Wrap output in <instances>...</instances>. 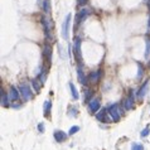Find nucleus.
I'll return each mask as SVG.
<instances>
[{"label": "nucleus", "mask_w": 150, "mask_h": 150, "mask_svg": "<svg viewBox=\"0 0 150 150\" xmlns=\"http://www.w3.org/2000/svg\"><path fill=\"white\" fill-rule=\"evenodd\" d=\"M90 14H91V10L88 9V8H82L81 10H78V13L76 14V18H74V28L77 29V27L81 25Z\"/></svg>", "instance_id": "1"}, {"label": "nucleus", "mask_w": 150, "mask_h": 150, "mask_svg": "<svg viewBox=\"0 0 150 150\" xmlns=\"http://www.w3.org/2000/svg\"><path fill=\"white\" fill-rule=\"evenodd\" d=\"M71 20H72V14L68 13L67 16L64 18V22L62 24V38L64 40H69V27H71Z\"/></svg>", "instance_id": "2"}, {"label": "nucleus", "mask_w": 150, "mask_h": 150, "mask_svg": "<svg viewBox=\"0 0 150 150\" xmlns=\"http://www.w3.org/2000/svg\"><path fill=\"white\" fill-rule=\"evenodd\" d=\"M18 88L20 91V96L23 97L24 101H30V100L33 98V92H32L30 87H29L27 83H20Z\"/></svg>", "instance_id": "3"}, {"label": "nucleus", "mask_w": 150, "mask_h": 150, "mask_svg": "<svg viewBox=\"0 0 150 150\" xmlns=\"http://www.w3.org/2000/svg\"><path fill=\"white\" fill-rule=\"evenodd\" d=\"M73 53H74V57L78 63H82V52H81V44H82V40L80 37H76L73 39Z\"/></svg>", "instance_id": "4"}, {"label": "nucleus", "mask_w": 150, "mask_h": 150, "mask_svg": "<svg viewBox=\"0 0 150 150\" xmlns=\"http://www.w3.org/2000/svg\"><path fill=\"white\" fill-rule=\"evenodd\" d=\"M107 110H109V114L111 116L112 121H114V122L120 121V119H121V111H120V107H119L117 103H114V105H111Z\"/></svg>", "instance_id": "5"}, {"label": "nucleus", "mask_w": 150, "mask_h": 150, "mask_svg": "<svg viewBox=\"0 0 150 150\" xmlns=\"http://www.w3.org/2000/svg\"><path fill=\"white\" fill-rule=\"evenodd\" d=\"M42 24H43L45 34H47V37H49L51 35V32H52V28H53V23H52L51 18H49V15H47V16L44 15L43 18H42Z\"/></svg>", "instance_id": "6"}, {"label": "nucleus", "mask_w": 150, "mask_h": 150, "mask_svg": "<svg viewBox=\"0 0 150 150\" xmlns=\"http://www.w3.org/2000/svg\"><path fill=\"white\" fill-rule=\"evenodd\" d=\"M100 109H101V102H100L98 97H93L91 101H88V110L92 114H97Z\"/></svg>", "instance_id": "7"}, {"label": "nucleus", "mask_w": 150, "mask_h": 150, "mask_svg": "<svg viewBox=\"0 0 150 150\" xmlns=\"http://www.w3.org/2000/svg\"><path fill=\"white\" fill-rule=\"evenodd\" d=\"M109 110L107 109H100V111L96 114V119L101 122H111V120L109 119Z\"/></svg>", "instance_id": "8"}, {"label": "nucleus", "mask_w": 150, "mask_h": 150, "mask_svg": "<svg viewBox=\"0 0 150 150\" xmlns=\"http://www.w3.org/2000/svg\"><path fill=\"white\" fill-rule=\"evenodd\" d=\"M52 45L49 43H45L44 47H43V56H44V59L48 62V64L52 63Z\"/></svg>", "instance_id": "9"}, {"label": "nucleus", "mask_w": 150, "mask_h": 150, "mask_svg": "<svg viewBox=\"0 0 150 150\" xmlns=\"http://www.w3.org/2000/svg\"><path fill=\"white\" fill-rule=\"evenodd\" d=\"M53 137H54V140L57 141V143H64L68 137V134L64 132L63 130H54V132H53Z\"/></svg>", "instance_id": "10"}, {"label": "nucleus", "mask_w": 150, "mask_h": 150, "mask_svg": "<svg viewBox=\"0 0 150 150\" xmlns=\"http://www.w3.org/2000/svg\"><path fill=\"white\" fill-rule=\"evenodd\" d=\"M134 105H135V101H134V92H132V90H130L129 97L125 98V101H124V107H125V110H126V111H129V110H131L132 107H134Z\"/></svg>", "instance_id": "11"}, {"label": "nucleus", "mask_w": 150, "mask_h": 150, "mask_svg": "<svg viewBox=\"0 0 150 150\" xmlns=\"http://www.w3.org/2000/svg\"><path fill=\"white\" fill-rule=\"evenodd\" d=\"M148 88H149V80L145 81L143 85L140 86V88L137 90V92H136V98H137V100H143L144 96H145V93L148 92Z\"/></svg>", "instance_id": "12"}, {"label": "nucleus", "mask_w": 150, "mask_h": 150, "mask_svg": "<svg viewBox=\"0 0 150 150\" xmlns=\"http://www.w3.org/2000/svg\"><path fill=\"white\" fill-rule=\"evenodd\" d=\"M19 96H20V91L19 88H16L15 86H11L10 87V91H9V98L11 102H16L19 100Z\"/></svg>", "instance_id": "13"}, {"label": "nucleus", "mask_w": 150, "mask_h": 150, "mask_svg": "<svg viewBox=\"0 0 150 150\" xmlns=\"http://www.w3.org/2000/svg\"><path fill=\"white\" fill-rule=\"evenodd\" d=\"M76 72H77L78 81H80L82 85H86L87 78H86V76H85V73H83V66H82V63H78V66L76 67Z\"/></svg>", "instance_id": "14"}, {"label": "nucleus", "mask_w": 150, "mask_h": 150, "mask_svg": "<svg viewBox=\"0 0 150 150\" xmlns=\"http://www.w3.org/2000/svg\"><path fill=\"white\" fill-rule=\"evenodd\" d=\"M102 77V72L101 71H92V72L90 73V76H88V80L90 82H92V83H96V82H98L100 81V78Z\"/></svg>", "instance_id": "15"}, {"label": "nucleus", "mask_w": 150, "mask_h": 150, "mask_svg": "<svg viewBox=\"0 0 150 150\" xmlns=\"http://www.w3.org/2000/svg\"><path fill=\"white\" fill-rule=\"evenodd\" d=\"M51 111H52V101L51 100H47L43 105V115L47 117V116L51 115Z\"/></svg>", "instance_id": "16"}, {"label": "nucleus", "mask_w": 150, "mask_h": 150, "mask_svg": "<svg viewBox=\"0 0 150 150\" xmlns=\"http://www.w3.org/2000/svg\"><path fill=\"white\" fill-rule=\"evenodd\" d=\"M42 8H43V11L47 15L51 14V10H52V6H51V0H43L42 3Z\"/></svg>", "instance_id": "17"}, {"label": "nucleus", "mask_w": 150, "mask_h": 150, "mask_svg": "<svg viewBox=\"0 0 150 150\" xmlns=\"http://www.w3.org/2000/svg\"><path fill=\"white\" fill-rule=\"evenodd\" d=\"M9 95H6L5 90H1V106L3 107H8L9 106Z\"/></svg>", "instance_id": "18"}, {"label": "nucleus", "mask_w": 150, "mask_h": 150, "mask_svg": "<svg viewBox=\"0 0 150 150\" xmlns=\"http://www.w3.org/2000/svg\"><path fill=\"white\" fill-rule=\"evenodd\" d=\"M145 58L148 59V57L150 56V35L146 33V35H145Z\"/></svg>", "instance_id": "19"}, {"label": "nucleus", "mask_w": 150, "mask_h": 150, "mask_svg": "<svg viewBox=\"0 0 150 150\" xmlns=\"http://www.w3.org/2000/svg\"><path fill=\"white\" fill-rule=\"evenodd\" d=\"M32 85H33V88H34L37 92H39L40 88H42V86H43V83H42V81L39 80V78H35V80L32 81Z\"/></svg>", "instance_id": "20"}, {"label": "nucleus", "mask_w": 150, "mask_h": 150, "mask_svg": "<svg viewBox=\"0 0 150 150\" xmlns=\"http://www.w3.org/2000/svg\"><path fill=\"white\" fill-rule=\"evenodd\" d=\"M69 88H71V95H72V98L73 100H78V92L76 90V87L72 82H69Z\"/></svg>", "instance_id": "21"}, {"label": "nucleus", "mask_w": 150, "mask_h": 150, "mask_svg": "<svg viewBox=\"0 0 150 150\" xmlns=\"http://www.w3.org/2000/svg\"><path fill=\"white\" fill-rule=\"evenodd\" d=\"M68 115L72 116V117H76V116L78 115V110L76 106H69L68 107Z\"/></svg>", "instance_id": "22"}, {"label": "nucleus", "mask_w": 150, "mask_h": 150, "mask_svg": "<svg viewBox=\"0 0 150 150\" xmlns=\"http://www.w3.org/2000/svg\"><path fill=\"white\" fill-rule=\"evenodd\" d=\"M38 78L42 81V83H44L45 82V78H47V69H45V68L42 69V72L39 73V77Z\"/></svg>", "instance_id": "23"}, {"label": "nucleus", "mask_w": 150, "mask_h": 150, "mask_svg": "<svg viewBox=\"0 0 150 150\" xmlns=\"http://www.w3.org/2000/svg\"><path fill=\"white\" fill-rule=\"evenodd\" d=\"M131 150H144V145L140 143H134L131 145Z\"/></svg>", "instance_id": "24"}, {"label": "nucleus", "mask_w": 150, "mask_h": 150, "mask_svg": "<svg viewBox=\"0 0 150 150\" xmlns=\"http://www.w3.org/2000/svg\"><path fill=\"white\" fill-rule=\"evenodd\" d=\"M137 67H139V73H137V80H140L144 74V68H143V64L140 62H137Z\"/></svg>", "instance_id": "25"}, {"label": "nucleus", "mask_w": 150, "mask_h": 150, "mask_svg": "<svg viewBox=\"0 0 150 150\" xmlns=\"http://www.w3.org/2000/svg\"><path fill=\"white\" fill-rule=\"evenodd\" d=\"M149 134H150V129H149V126H148V127H145V129H144V130H143V131H141V134H140V136H141V137H146V136H148Z\"/></svg>", "instance_id": "26"}, {"label": "nucleus", "mask_w": 150, "mask_h": 150, "mask_svg": "<svg viewBox=\"0 0 150 150\" xmlns=\"http://www.w3.org/2000/svg\"><path fill=\"white\" fill-rule=\"evenodd\" d=\"M77 131H80V126H72L69 129V135H74Z\"/></svg>", "instance_id": "27"}, {"label": "nucleus", "mask_w": 150, "mask_h": 150, "mask_svg": "<svg viewBox=\"0 0 150 150\" xmlns=\"http://www.w3.org/2000/svg\"><path fill=\"white\" fill-rule=\"evenodd\" d=\"M91 96H92V90H87L86 92V101H91Z\"/></svg>", "instance_id": "28"}, {"label": "nucleus", "mask_w": 150, "mask_h": 150, "mask_svg": "<svg viewBox=\"0 0 150 150\" xmlns=\"http://www.w3.org/2000/svg\"><path fill=\"white\" fill-rule=\"evenodd\" d=\"M87 1H88V0H77L78 5H81V6H85L86 4H87Z\"/></svg>", "instance_id": "29"}, {"label": "nucleus", "mask_w": 150, "mask_h": 150, "mask_svg": "<svg viewBox=\"0 0 150 150\" xmlns=\"http://www.w3.org/2000/svg\"><path fill=\"white\" fill-rule=\"evenodd\" d=\"M38 130H39V132H43V130H44V125H43V122H40V124L38 125Z\"/></svg>", "instance_id": "30"}, {"label": "nucleus", "mask_w": 150, "mask_h": 150, "mask_svg": "<svg viewBox=\"0 0 150 150\" xmlns=\"http://www.w3.org/2000/svg\"><path fill=\"white\" fill-rule=\"evenodd\" d=\"M40 1H42V0H38V3H40Z\"/></svg>", "instance_id": "31"}, {"label": "nucleus", "mask_w": 150, "mask_h": 150, "mask_svg": "<svg viewBox=\"0 0 150 150\" xmlns=\"http://www.w3.org/2000/svg\"><path fill=\"white\" fill-rule=\"evenodd\" d=\"M149 67H150V63H149Z\"/></svg>", "instance_id": "32"}]
</instances>
